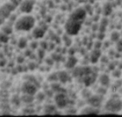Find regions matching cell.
<instances>
[{
	"instance_id": "13",
	"label": "cell",
	"mask_w": 122,
	"mask_h": 117,
	"mask_svg": "<svg viewBox=\"0 0 122 117\" xmlns=\"http://www.w3.org/2000/svg\"><path fill=\"white\" fill-rule=\"evenodd\" d=\"M17 62L19 64H22V63L24 62V57L23 56H18V58H17Z\"/></svg>"
},
{
	"instance_id": "10",
	"label": "cell",
	"mask_w": 122,
	"mask_h": 117,
	"mask_svg": "<svg viewBox=\"0 0 122 117\" xmlns=\"http://www.w3.org/2000/svg\"><path fill=\"white\" fill-rule=\"evenodd\" d=\"M10 40L9 35L3 33V31H0V43H7Z\"/></svg>"
},
{
	"instance_id": "9",
	"label": "cell",
	"mask_w": 122,
	"mask_h": 117,
	"mask_svg": "<svg viewBox=\"0 0 122 117\" xmlns=\"http://www.w3.org/2000/svg\"><path fill=\"white\" fill-rule=\"evenodd\" d=\"M10 102H11V104L15 105V106H19L22 102L21 97H19L18 95H13L12 98L10 99Z\"/></svg>"
},
{
	"instance_id": "4",
	"label": "cell",
	"mask_w": 122,
	"mask_h": 117,
	"mask_svg": "<svg viewBox=\"0 0 122 117\" xmlns=\"http://www.w3.org/2000/svg\"><path fill=\"white\" fill-rule=\"evenodd\" d=\"M35 5V0H22L19 5L20 11L23 14H30Z\"/></svg>"
},
{
	"instance_id": "14",
	"label": "cell",
	"mask_w": 122,
	"mask_h": 117,
	"mask_svg": "<svg viewBox=\"0 0 122 117\" xmlns=\"http://www.w3.org/2000/svg\"><path fill=\"white\" fill-rule=\"evenodd\" d=\"M6 64V61L5 60V59H1L0 60V67H5Z\"/></svg>"
},
{
	"instance_id": "6",
	"label": "cell",
	"mask_w": 122,
	"mask_h": 117,
	"mask_svg": "<svg viewBox=\"0 0 122 117\" xmlns=\"http://www.w3.org/2000/svg\"><path fill=\"white\" fill-rule=\"evenodd\" d=\"M34 100H35L34 95H29V94H23V95L21 96V100L24 104H32V103L34 101Z\"/></svg>"
},
{
	"instance_id": "2",
	"label": "cell",
	"mask_w": 122,
	"mask_h": 117,
	"mask_svg": "<svg viewBox=\"0 0 122 117\" xmlns=\"http://www.w3.org/2000/svg\"><path fill=\"white\" fill-rule=\"evenodd\" d=\"M17 6H15L10 2L4 3L3 6H0V26L4 24L6 19H9L11 13L15 10Z\"/></svg>"
},
{
	"instance_id": "1",
	"label": "cell",
	"mask_w": 122,
	"mask_h": 117,
	"mask_svg": "<svg viewBox=\"0 0 122 117\" xmlns=\"http://www.w3.org/2000/svg\"><path fill=\"white\" fill-rule=\"evenodd\" d=\"M35 24V18L30 14H26L16 19L15 22V29L18 31H30L33 30Z\"/></svg>"
},
{
	"instance_id": "3",
	"label": "cell",
	"mask_w": 122,
	"mask_h": 117,
	"mask_svg": "<svg viewBox=\"0 0 122 117\" xmlns=\"http://www.w3.org/2000/svg\"><path fill=\"white\" fill-rule=\"evenodd\" d=\"M21 91L23 94H29V95H34V97H35V95L38 92V88L33 83L25 80V82L22 83V84Z\"/></svg>"
},
{
	"instance_id": "5",
	"label": "cell",
	"mask_w": 122,
	"mask_h": 117,
	"mask_svg": "<svg viewBox=\"0 0 122 117\" xmlns=\"http://www.w3.org/2000/svg\"><path fill=\"white\" fill-rule=\"evenodd\" d=\"M31 35H32V37H33L35 40L41 39V41H42V39H44L46 35V31L42 27H41L39 26H36L34 27L33 30H32Z\"/></svg>"
},
{
	"instance_id": "15",
	"label": "cell",
	"mask_w": 122,
	"mask_h": 117,
	"mask_svg": "<svg viewBox=\"0 0 122 117\" xmlns=\"http://www.w3.org/2000/svg\"><path fill=\"white\" fill-rule=\"evenodd\" d=\"M1 47H2V45H1V43H0V48H1Z\"/></svg>"
},
{
	"instance_id": "8",
	"label": "cell",
	"mask_w": 122,
	"mask_h": 117,
	"mask_svg": "<svg viewBox=\"0 0 122 117\" xmlns=\"http://www.w3.org/2000/svg\"><path fill=\"white\" fill-rule=\"evenodd\" d=\"M1 31H3V33L6 34V35H10L13 33V27L10 26V25L8 24H5V25H2L1 27Z\"/></svg>"
},
{
	"instance_id": "7",
	"label": "cell",
	"mask_w": 122,
	"mask_h": 117,
	"mask_svg": "<svg viewBox=\"0 0 122 117\" xmlns=\"http://www.w3.org/2000/svg\"><path fill=\"white\" fill-rule=\"evenodd\" d=\"M28 45V39L25 37H21L18 41V47L20 49H25Z\"/></svg>"
},
{
	"instance_id": "11",
	"label": "cell",
	"mask_w": 122,
	"mask_h": 117,
	"mask_svg": "<svg viewBox=\"0 0 122 117\" xmlns=\"http://www.w3.org/2000/svg\"><path fill=\"white\" fill-rule=\"evenodd\" d=\"M8 95H9V93L6 89L3 88V90L0 91V96H1L2 98H7Z\"/></svg>"
},
{
	"instance_id": "12",
	"label": "cell",
	"mask_w": 122,
	"mask_h": 117,
	"mask_svg": "<svg viewBox=\"0 0 122 117\" xmlns=\"http://www.w3.org/2000/svg\"><path fill=\"white\" fill-rule=\"evenodd\" d=\"M10 2L15 6H19V5L22 2V0H10Z\"/></svg>"
}]
</instances>
